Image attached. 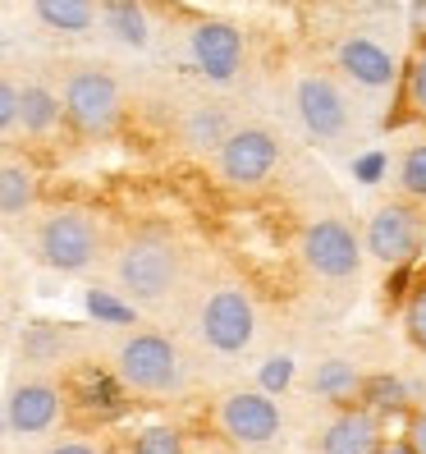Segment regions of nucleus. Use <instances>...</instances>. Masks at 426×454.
<instances>
[{"label": "nucleus", "instance_id": "1", "mask_svg": "<svg viewBox=\"0 0 426 454\" xmlns=\"http://www.w3.org/2000/svg\"><path fill=\"white\" fill-rule=\"evenodd\" d=\"M179 317H183V344L193 358L206 363H244L257 340H261V303L248 289V280H238L229 271L216 276H193L189 294L179 299Z\"/></svg>", "mask_w": 426, "mask_h": 454}, {"label": "nucleus", "instance_id": "2", "mask_svg": "<svg viewBox=\"0 0 426 454\" xmlns=\"http://www.w3.org/2000/svg\"><path fill=\"white\" fill-rule=\"evenodd\" d=\"M105 271H111V294L124 299L133 312H170L189 294L198 266L189 244L166 225H138L105 248Z\"/></svg>", "mask_w": 426, "mask_h": 454}, {"label": "nucleus", "instance_id": "3", "mask_svg": "<svg viewBox=\"0 0 426 454\" xmlns=\"http://www.w3.org/2000/svg\"><path fill=\"white\" fill-rule=\"evenodd\" d=\"M105 367H111L124 395L147 399V404L183 399L198 381V358L189 354V344L166 326H138V322H124V331L111 340Z\"/></svg>", "mask_w": 426, "mask_h": 454}, {"label": "nucleus", "instance_id": "4", "mask_svg": "<svg viewBox=\"0 0 426 454\" xmlns=\"http://www.w3.org/2000/svg\"><path fill=\"white\" fill-rule=\"evenodd\" d=\"M105 248H111L105 225L88 207H56L33 230V257L60 276H83L92 266H101Z\"/></svg>", "mask_w": 426, "mask_h": 454}, {"label": "nucleus", "instance_id": "5", "mask_svg": "<svg viewBox=\"0 0 426 454\" xmlns=\"http://www.w3.org/2000/svg\"><path fill=\"white\" fill-rule=\"evenodd\" d=\"M60 111L83 138H111L124 120V88L105 65H69L60 83Z\"/></svg>", "mask_w": 426, "mask_h": 454}, {"label": "nucleus", "instance_id": "6", "mask_svg": "<svg viewBox=\"0 0 426 454\" xmlns=\"http://www.w3.org/2000/svg\"><path fill=\"white\" fill-rule=\"evenodd\" d=\"M284 161V143L275 129L266 124H234L225 138L211 152V166H216V179L234 193H257L275 179Z\"/></svg>", "mask_w": 426, "mask_h": 454}, {"label": "nucleus", "instance_id": "7", "mask_svg": "<svg viewBox=\"0 0 426 454\" xmlns=\"http://www.w3.org/2000/svg\"><path fill=\"white\" fill-rule=\"evenodd\" d=\"M298 257H303V271L326 285V289H349L362 280V234L344 221V216H316L303 225L298 239Z\"/></svg>", "mask_w": 426, "mask_h": 454}, {"label": "nucleus", "instance_id": "8", "mask_svg": "<svg viewBox=\"0 0 426 454\" xmlns=\"http://www.w3.org/2000/svg\"><path fill=\"white\" fill-rule=\"evenodd\" d=\"M69 409L65 381L50 367H19L5 386V427L14 436H50L60 432Z\"/></svg>", "mask_w": 426, "mask_h": 454}, {"label": "nucleus", "instance_id": "9", "mask_svg": "<svg viewBox=\"0 0 426 454\" xmlns=\"http://www.w3.org/2000/svg\"><path fill=\"white\" fill-rule=\"evenodd\" d=\"M211 427L238 450H266L284 436V413L257 386H229L211 399Z\"/></svg>", "mask_w": 426, "mask_h": 454}, {"label": "nucleus", "instance_id": "10", "mask_svg": "<svg viewBox=\"0 0 426 454\" xmlns=\"http://www.w3.org/2000/svg\"><path fill=\"white\" fill-rule=\"evenodd\" d=\"M426 248V211L413 198H390L367 211L362 225V253L381 266H408Z\"/></svg>", "mask_w": 426, "mask_h": 454}, {"label": "nucleus", "instance_id": "11", "mask_svg": "<svg viewBox=\"0 0 426 454\" xmlns=\"http://www.w3.org/2000/svg\"><path fill=\"white\" fill-rule=\"evenodd\" d=\"M294 111L316 143H339L353 129V101L335 74H303L294 83Z\"/></svg>", "mask_w": 426, "mask_h": 454}, {"label": "nucleus", "instance_id": "12", "mask_svg": "<svg viewBox=\"0 0 426 454\" xmlns=\"http://www.w3.org/2000/svg\"><path fill=\"white\" fill-rule=\"evenodd\" d=\"M189 51H193V65L211 78V83H229V78L244 69L248 42H244V28H238V23L202 19L198 28L189 33Z\"/></svg>", "mask_w": 426, "mask_h": 454}, {"label": "nucleus", "instance_id": "13", "mask_svg": "<svg viewBox=\"0 0 426 454\" xmlns=\"http://www.w3.org/2000/svg\"><path fill=\"white\" fill-rule=\"evenodd\" d=\"M381 445H385L381 413L358 404V399L335 404V413L321 422V436H316L321 454H381Z\"/></svg>", "mask_w": 426, "mask_h": 454}, {"label": "nucleus", "instance_id": "14", "mask_svg": "<svg viewBox=\"0 0 426 454\" xmlns=\"http://www.w3.org/2000/svg\"><path fill=\"white\" fill-rule=\"evenodd\" d=\"M335 65L344 78H353L358 88L367 92H381L390 88L394 78H399V60H394V51L381 46L376 37H367V33H353V37H344L339 51H335Z\"/></svg>", "mask_w": 426, "mask_h": 454}, {"label": "nucleus", "instance_id": "15", "mask_svg": "<svg viewBox=\"0 0 426 454\" xmlns=\"http://www.w3.org/2000/svg\"><path fill=\"white\" fill-rule=\"evenodd\" d=\"M97 23L105 28V37L128 46V51H143L151 42V19L143 10V0H101Z\"/></svg>", "mask_w": 426, "mask_h": 454}, {"label": "nucleus", "instance_id": "16", "mask_svg": "<svg viewBox=\"0 0 426 454\" xmlns=\"http://www.w3.org/2000/svg\"><path fill=\"white\" fill-rule=\"evenodd\" d=\"M37 207V170L23 156H0V216H28Z\"/></svg>", "mask_w": 426, "mask_h": 454}, {"label": "nucleus", "instance_id": "17", "mask_svg": "<svg viewBox=\"0 0 426 454\" xmlns=\"http://www.w3.org/2000/svg\"><path fill=\"white\" fill-rule=\"evenodd\" d=\"M65 120L60 111V92L56 88H46V83H28V88H19V120L14 129H23L28 138H46V133H56Z\"/></svg>", "mask_w": 426, "mask_h": 454}, {"label": "nucleus", "instance_id": "18", "mask_svg": "<svg viewBox=\"0 0 426 454\" xmlns=\"http://www.w3.org/2000/svg\"><path fill=\"white\" fill-rule=\"evenodd\" d=\"M229 129H234V120L225 115L221 101H193L189 111H183V120H179V138H183V147H193V152H216V143L225 138Z\"/></svg>", "mask_w": 426, "mask_h": 454}, {"label": "nucleus", "instance_id": "19", "mask_svg": "<svg viewBox=\"0 0 426 454\" xmlns=\"http://www.w3.org/2000/svg\"><path fill=\"white\" fill-rule=\"evenodd\" d=\"M97 5L101 0H33V14L42 28L60 37H83L97 28Z\"/></svg>", "mask_w": 426, "mask_h": 454}, {"label": "nucleus", "instance_id": "20", "mask_svg": "<svg viewBox=\"0 0 426 454\" xmlns=\"http://www.w3.org/2000/svg\"><path fill=\"white\" fill-rule=\"evenodd\" d=\"M307 390L330 399V404H349V399H358V390H362V367L349 363V358H326V363L312 367Z\"/></svg>", "mask_w": 426, "mask_h": 454}, {"label": "nucleus", "instance_id": "21", "mask_svg": "<svg viewBox=\"0 0 426 454\" xmlns=\"http://www.w3.org/2000/svg\"><path fill=\"white\" fill-rule=\"evenodd\" d=\"M65 354H69V331H65V326H56V322H33L28 331H23V344H19L23 367H56Z\"/></svg>", "mask_w": 426, "mask_h": 454}, {"label": "nucleus", "instance_id": "22", "mask_svg": "<svg viewBox=\"0 0 426 454\" xmlns=\"http://www.w3.org/2000/svg\"><path fill=\"white\" fill-rule=\"evenodd\" d=\"M399 193L413 198V202H426V138L413 143L404 156H399Z\"/></svg>", "mask_w": 426, "mask_h": 454}, {"label": "nucleus", "instance_id": "23", "mask_svg": "<svg viewBox=\"0 0 426 454\" xmlns=\"http://www.w3.org/2000/svg\"><path fill=\"white\" fill-rule=\"evenodd\" d=\"M133 454H189V441H183L179 427L156 422V427H143V432H138V441H133Z\"/></svg>", "mask_w": 426, "mask_h": 454}, {"label": "nucleus", "instance_id": "24", "mask_svg": "<svg viewBox=\"0 0 426 454\" xmlns=\"http://www.w3.org/2000/svg\"><path fill=\"white\" fill-rule=\"evenodd\" d=\"M404 335L413 340V349L426 354V280L408 294V303H404Z\"/></svg>", "mask_w": 426, "mask_h": 454}, {"label": "nucleus", "instance_id": "25", "mask_svg": "<svg viewBox=\"0 0 426 454\" xmlns=\"http://www.w3.org/2000/svg\"><path fill=\"white\" fill-rule=\"evenodd\" d=\"M88 308L101 317V322H111V326H124V322H133V308H128L124 299H115L111 289H92V294H88Z\"/></svg>", "mask_w": 426, "mask_h": 454}, {"label": "nucleus", "instance_id": "26", "mask_svg": "<svg viewBox=\"0 0 426 454\" xmlns=\"http://www.w3.org/2000/svg\"><path fill=\"white\" fill-rule=\"evenodd\" d=\"M46 454H105V445L92 432H65L46 445Z\"/></svg>", "mask_w": 426, "mask_h": 454}, {"label": "nucleus", "instance_id": "27", "mask_svg": "<svg viewBox=\"0 0 426 454\" xmlns=\"http://www.w3.org/2000/svg\"><path fill=\"white\" fill-rule=\"evenodd\" d=\"M14 120H19V88L0 74V133H10Z\"/></svg>", "mask_w": 426, "mask_h": 454}, {"label": "nucleus", "instance_id": "28", "mask_svg": "<svg viewBox=\"0 0 426 454\" xmlns=\"http://www.w3.org/2000/svg\"><path fill=\"white\" fill-rule=\"evenodd\" d=\"M408 101L426 115V51H422V56L413 60V69H408Z\"/></svg>", "mask_w": 426, "mask_h": 454}, {"label": "nucleus", "instance_id": "29", "mask_svg": "<svg viewBox=\"0 0 426 454\" xmlns=\"http://www.w3.org/2000/svg\"><path fill=\"white\" fill-rule=\"evenodd\" d=\"M404 445H408V454H426V409L408 418V432H404Z\"/></svg>", "mask_w": 426, "mask_h": 454}, {"label": "nucleus", "instance_id": "30", "mask_svg": "<svg viewBox=\"0 0 426 454\" xmlns=\"http://www.w3.org/2000/svg\"><path fill=\"white\" fill-rule=\"evenodd\" d=\"M381 454H408V445H390V450L381 445Z\"/></svg>", "mask_w": 426, "mask_h": 454}]
</instances>
